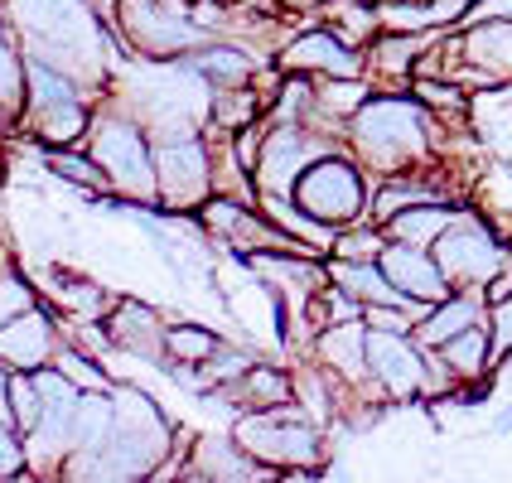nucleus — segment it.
I'll return each mask as SVG.
<instances>
[{
	"instance_id": "obj_28",
	"label": "nucleus",
	"mask_w": 512,
	"mask_h": 483,
	"mask_svg": "<svg viewBox=\"0 0 512 483\" xmlns=\"http://www.w3.org/2000/svg\"><path fill=\"white\" fill-rule=\"evenodd\" d=\"M44 165H49V174H58L63 184H73V189H83V194H92V199H107L112 194V184H107V174H102V165L92 160V150H78V145H54V150H44Z\"/></svg>"
},
{
	"instance_id": "obj_5",
	"label": "nucleus",
	"mask_w": 512,
	"mask_h": 483,
	"mask_svg": "<svg viewBox=\"0 0 512 483\" xmlns=\"http://www.w3.org/2000/svg\"><path fill=\"white\" fill-rule=\"evenodd\" d=\"M87 150L102 165L116 199L160 208V184H155V141L136 112H126L116 97H97V112L87 126Z\"/></svg>"
},
{
	"instance_id": "obj_32",
	"label": "nucleus",
	"mask_w": 512,
	"mask_h": 483,
	"mask_svg": "<svg viewBox=\"0 0 512 483\" xmlns=\"http://www.w3.org/2000/svg\"><path fill=\"white\" fill-rule=\"evenodd\" d=\"M25 73H29V58L15 39H0V107L20 116L25 112Z\"/></svg>"
},
{
	"instance_id": "obj_26",
	"label": "nucleus",
	"mask_w": 512,
	"mask_h": 483,
	"mask_svg": "<svg viewBox=\"0 0 512 483\" xmlns=\"http://www.w3.org/2000/svg\"><path fill=\"white\" fill-rule=\"evenodd\" d=\"M319 25H329L353 49H368L372 39L382 34L377 0H319Z\"/></svg>"
},
{
	"instance_id": "obj_1",
	"label": "nucleus",
	"mask_w": 512,
	"mask_h": 483,
	"mask_svg": "<svg viewBox=\"0 0 512 483\" xmlns=\"http://www.w3.org/2000/svg\"><path fill=\"white\" fill-rule=\"evenodd\" d=\"M15 44L29 58H44L92 92L112 87V73L126 63L116 25L92 0H5Z\"/></svg>"
},
{
	"instance_id": "obj_42",
	"label": "nucleus",
	"mask_w": 512,
	"mask_h": 483,
	"mask_svg": "<svg viewBox=\"0 0 512 483\" xmlns=\"http://www.w3.org/2000/svg\"><path fill=\"white\" fill-rule=\"evenodd\" d=\"M189 5H237V0H189Z\"/></svg>"
},
{
	"instance_id": "obj_43",
	"label": "nucleus",
	"mask_w": 512,
	"mask_h": 483,
	"mask_svg": "<svg viewBox=\"0 0 512 483\" xmlns=\"http://www.w3.org/2000/svg\"><path fill=\"white\" fill-rule=\"evenodd\" d=\"M0 261H10V256H5V252H0Z\"/></svg>"
},
{
	"instance_id": "obj_34",
	"label": "nucleus",
	"mask_w": 512,
	"mask_h": 483,
	"mask_svg": "<svg viewBox=\"0 0 512 483\" xmlns=\"http://www.w3.org/2000/svg\"><path fill=\"white\" fill-rule=\"evenodd\" d=\"M44 416V392L34 382V372H10V426L29 435Z\"/></svg>"
},
{
	"instance_id": "obj_25",
	"label": "nucleus",
	"mask_w": 512,
	"mask_h": 483,
	"mask_svg": "<svg viewBox=\"0 0 512 483\" xmlns=\"http://www.w3.org/2000/svg\"><path fill=\"white\" fill-rule=\"evenodd\" d=\"M271 107V97H261L252 83H237V87H213V102H208V131L218 136H232L242 126L261 121Z\"/></svg>"
},
{
	"instance_id": "obj_6",
	"label": "nucleus",
	"mask_w": 512,
	"mask_h": 483,
	"mask_svg": "<svg viewBox=\"0 0 512 483\" xmlns=\"http://www.w3.org/2000/svg\"><path fill=\"white\" fill-rule=\"evenodd\" d=\"M92 112H97V92H92V87L78 83V78H68L63 68L44 63V58H29L20 126L29 131V141L39 145V150L83 145L87 126H92Z\"/></svg>"
},
{
	"instance_id": "obj_15",
	"label": "nucleus",
	"mask_w": 512,
	"mask_h": 483,
	"mask_svg": "<svg viewBox=\"0 0 512 483\" xmlns=\"http://www.w3.org/2000/svg\"><path fill=\"white\" fill-rule=\"evenodd\" d=\"M377 261H382L387 281L397 285L411 305H421V310L440 305L445 295H455V285H450L445 266L435 261L430 247H416V242H392V237H387V247H382Z\"/></svg>"
},
{
	"instance_id": "obj_27",
	"label": "nucleus",
	"mask_w": 512,
	"mask_h": 483,
	"mask_svg": "<svg viewBox=\"0 0 512 483\" xmlns=\"http://www.w3.org/2000/svg\"><path fill=\"white\" fill-rule=\"evenodd\" d=\"M459 203H416V208H406L397 218H387L382 228L392 242H416V247H435V237L455 223Z\"/></svg>"
},
{
	"instance_id": "obj_21",
	"label": "nucleus",
	"mask_w": 512,
	"mask_h": 483,
	"mask_svg": "<svg viewBox=\"0 0 512 483\" xmlns=\"http://www.w3.org/2000/svg\"><path fill=\"white\" fill-rule=\"evenodd\" d=\"M324 261H329V281L339 285V290H348L363 310H368V305H401V310L426 314L421 305H411L397 285L387 281L382 261H343V256H324Z\"/></svg>"
},
{
	"instance_id": "obj_24",
	"label": "nucleus",
	"mask_w": 512,
	"mask_h": 483,
	"mask_svg": "<svg viewBox=\"0 0 512 483\" xmlns=\"http://www.w3.org/2000/svg\"><path fill=\"white\" fill-rule=\"evenodd\" d=\"M464 58L479 63L498 87L512 83V20H484V25H459Z\"/></svg>"
},
{
	"instance_id": "obj_29",
	"label": "nucleus",
	"mask_w": 512,
	"mask_h": 483,
	"mask_svg": "<svg viewBox=\"0 0 512 483\" xmlns=\"http://www.w3.org/2000/svg\"><path fill=\"white\" fill-rule=\"evenodd\" d=\"M49 305L68 319H107V310L116 305L112 290L83 281V276H54V290H49Z\"/></svg>"
},
{
	"instance_id": "obj_20",
	"label": "nucleus",
	"mask_w": 512,
	"mask_h": 483,
	"mask_svg": "<svg viewBox=\"0 0 512 483\" xmlns=\"http://www.w3.org/2000/svg\"><path fill=\"white\" fill-rule=\"evenodd\" d=\"M189 479H208V483H232V479H276L266 464H256L237 440H223V435H203L194 459H189Z\"/></svg>"
},
{
	"instance_id": "obj_36",
	"label": "nucleus",
	"mask_w": 512,
	"mask_h": 483,
	"mask_svg": "<svg viewBox=\"0 0 512 483\" xmlns=\"http://www.w3.org/2000/svg\"><path fill=\"white\" fill-rule=\"evenodd\" d=\"M256 363V353H247V348H232V343H223L208 363H203V372H208V382H213V392L218 387H228V382H237L242 372Z\"/></svg>"
},
{
	"instance_id": "obj_8",
	"label": "nucleus",
	"mask_w": 512,
	"mask_h": 483,
	"mask_svg": "<svg viewBox=\"0 0 512 483\" xmlns=\"http://www.w3.org/2000/svg\"><path fill=\"white\" fill-rule=\"evenodd\" d=\"M290 199L300 203L310 218H319L324 228H353L368 218V199H372V174L363 170V160L339 145L329 155H319L310 170L295 179V194Z\"/></svg>"
},
{
	"instance_id": "obj_3",
	"label": "nucleus",
	"mask_w": 512,
	"mask_h": 483,
	"mask_svg": "<svg viewBox=\"0 0 512 483\" xmlns=\"http://www.w3.org/2000/svg\"><path fill=\"white\" fill-rule=\"evenodd\" d=\"M174 440H179V430L160 411V401L145 397L131 382H116L112 426L102 435V445L87 455H68L63 474H73V479H150L165 469V455L179 450Z\"/></svg>"
},
{
	"instance_id": "obj_14",
	"label": "nucleus",
	"mask_w": 512,
	"mask_h": 483,
	"mask_svg": "<svg viewBox=\"0 0 512 483\" xmlns=\"http://www.w3.org/2000/svg\"><path fill=\"white\" fill-rule=\"evenodd\" d=\"M58 343H63V314H58L54 305H44V300L0 324V358L15 372L49 368Z\"/></svg>"
},
{
	"instance_id": "obj_11",
	"label": "nucleus",
	"mask_w": 512,
	"mask_h": 483,
	"mask_svg": "<svg viewBox=\"0 0 512 483\" xmlns=\"http://www.w3.org/2000/svg\"><path fill=\"white\" fill-rule=\"evenodd\" d=\"M339 145V136H324L300 121H266V141L256 155V194H295V179Z\"/></svg>"
},
{
	"instance_id": "obj_13",
	"label": "nucleus",
	"mask_w": 512,
	"mask_h": 483,
	"mask_svg": "<svg viewBox=\"0 0 512 483\" xmlns=\"http://www.w3.org/2000/svg\"><path fill=\"white\" fill-rule=\"evenodd\" d=\"M276 68L305 78H368V49H353L329 25H305L276 49Z\"/></svg>"
},
{
	"instance_id": "obj_22",
	"label": "nucleus",
	"mask_w": 512,
	"mask_h": 483,
	"mask_svg": "<svg viewBox=\"0 0 512 483\" xmlns=\"http://www.w3.org/2000/svg\"><path fill=\"white\" fill-rule=\"evenodd\" d=\"M488 314L484 305V290H455V295H445L440 305H430L421 319H416V343L421 348H440V343H450L455 334H464L469 324H479Z\"/></svg>"
},
{
	"instance_id": "obj_4",
	"label": "nucleus",
	"mask_w": 512,
	"mask_h": 483,
	"mask_svg": "<svg viewBox=\"0 0 512 483\" xmlns=\"http://www.w3.org/2000/svg\"><path fill=\"white\" fill-rule=\"evenodd\" d=\"M232 440L256 464H266L276 479H310V474H324V464H329L324 426L314 421L300 401L266 406V411H237Z\"/></svg>"
},
{
	"instance_id": "obj_9",
	"label": "nucleus",
	"mask_w": 512,
	"mask_h": 483,
	"mask_svg": "<svg viewBox=\"0 0 512 483\" xmlns=\"http://www.w3.org/2000/svg\"><path fill=\"white\" fill-rule=\"evenodd\" d=\"M155 184L165 213H199L208 194H218V150L208 131L160 136L155 141Z\"/></svg>"
},
{
	"instance_id": "obj_10",
	"label": "nucleus",
	"mask_w": 512,
	"mask_h": 483,
	"mask_svg": "<svg viewBox=\"0 0 512 483\" xmlns=\"http://www.w3.org/2000/svg\"><path fill=\"white\" fill-rule=\"evenodd\" d=\"M435 261L445 266V276L455 290H484L503 266L512 261V247L493 232V223H484L474 208H459L455 223L435 237Z\"/></svg>"
},
{
	"instance_id": "obj_30",
	"label": "nucleus",
	"mask_w": 512,
	"mask_h": 483,
	"mask_svg": "<svg viewBox=\"0 0 512 483\" xmlns=\"http://www.w3.org/2000/svg\"><path fill=\"white\" fill-rule=\"evenodd\" d=\"M223 348V334L208 324H165V363H208Z\"/></svg>"
},
{
	"instance_id": "obj_33",
	"label": "nucleus",
	"mask_w": 512,
	"mask_h": 483,
	"mask_svg": "<svg viewBox=\"0 0 512 483\" xmlns=\"http://www.w3.org/2000/svg\"><path fill=\"white\" fill-rule=\"evenodd\" d=\"M382 247H387V228L363 218V223H353V228H343L339 237H334V252L329 256H343V261H377Z\"/></svg>"
},
{
	"instance_id": "obj_39",
	"label": "nucleus",
	"mask_w": 512,
	"mask_h": 483,
	"mask_svg": "<svg viewBox=\"0 0 512 483\" xmlns=\"http://www.w3.org/2000/svg\"><path fill=\"white\" fill-rule=\"evenodd\" d=\"M10 363H5V358H0V421H10Z\"/></svg>"
},
{
	"instance_id": "obj_35",
	"label": "nucleus",
	"mask_w": 512,
	"mask_h": 483,
	"mask_svg": "<svg viewBox=\"0 0 512 483\" xmlns=\"http://www.w3.org/2000/svg\"><path fill=\"white\" fill-rule=\"evenodd\" d=\"M29 305H39V295H34L29 276H20L15 261H0V324L15 319L20 310H29Z\"/></svg>"
},
{
	"instance_id": "obj_37",
	"label": "nucleus",
	"mask_w": 512,
	"mask_h": 483,
	"mask_svg": "<svg viewBox=\"0 0 512 483\" xmlns=\"http://www.w3.org/2000/svg\"><path fill=\"white\" fill-rule=\"evenodd\" d=\"M488 343H493V363H503V358H512V295H503V300H488Z\"/></svg>"
},
{
	"instance_id": "obj_18",
	"label": "nucleus",
	"mask_w": 512,
	"mask_h": 483,
	"mask_svg": "<svg viewBox=\"0 0 512 483\" xmlns=\"http://www.w3.org/2000/svg\"><path fill=\"white\" fill-rule=\"evenodd\" d=\"M184 58H189L213 87L252 83L256 68H261V58H256L252 44H242V39H232V34H213V39H203L199 49Z\"/></svg>"
},
{
	"instance_id": "obj_23",
	"label": "nucleus",
	"mask_w": 512,
	"mask_h": 483,
	"mask_svg": "<svg viewBox=\"0 0 512 483\" xmlns=\"http://www.w3.org/2000/svg\"><path fill=\"white\" fill-rule=\"evenodd\" d=\"M218 397L232 401V411H266V406H285V401H295V372L271 368V363H261V358H256L237 382L218 387Z\"/></svg>"
},
{
	"instance_id": "obj_40",
	"label": "nucleus",
	"mask_w": 512,
	"mask_h": 483,
	"mask_svg": "<svg viewBox=\"0 0 512 483\" xmlns=\"http://www.w3.org/2000/svg\"><path fill=\"white\" fill-rule=\"evenodd\" d=\"M15 126H20V116L10 112V107H0V150H5V141L15 136Z\"/></svg>"
},
{
	"instance_id": "obj_41",
	"label": "nucleus",
	"mask_w": 512,
	"mask_h": 483,
	"mask_svg": "<svg viewBox=\"0 0 512 483\" xmlns=\"http://www.w3.org/2000/svg\"><path fill=\"white\" fill-rule=\"evenodd\" d=\"M493 430H498V435H512V411H503V416L493 421Z\"/></svg>"
},
{
	"instance_id": "obj_38",
	"label": "nucleus",
	"mask_w": 512,
	"mask_h": 483,
	"mask_svg": "<svg viewBox=\"0 0 512 483\" xmlns=\"http://www.w3.org/2000/svg\"><path fill=\"white\" fill-rule=\"evenodd\" d=\"M29 474V455H25V435L0 421V479H25Z\"/></svg>"
},
{
	"instance_id": "obj_17",
	"label": "nucleus",
	"mask_w": 512,
	"mask_h": 483,
	"mask_svg": "<svg viewBox=\"0 0 512 483\" xmlns=\"http://www.w3.org/2000/svg\"><path fill=\"white\" fill-rule=\"evenodd\" d=\"M469 5L474 0H377V20L401 34H450L464 25Z\"/></svg>"
},
{
	"instance_id": "obj_19",
	"label": "nucleus",
	"mask_w": 512,
	"mask_h": 483,
	"mask_svg": "<svg viewBox=\"0 0 512 483\" xmlns=\"http://www.w3.org/2000/svg\"><path fill=\"white\" fill-rule=\"evenodd\" d=\"M440 358L455 368L459 377V392L464 397H484L488 392V377H493V343H488V324H469L464 334H455L450 343H440Z\"/></svg>"
},
{
	"instance_id": "obj_12",
	"label": "nucleus",
	"mask_w": 512,
	"mask_h": 483,
	"mask_svg": "<svg viewBox=\"0 0 512 483\" xmlns=\"http://www.w3.org/2000/svg\"><path fill=\"white\" fill-rule=\"evenodd\" d=\"M368 368L387 406H411L426 392V348L416 343V334L368 324Z\"/></svg>"
},
{
	"instance_id": "obj_31",
	"label": "nucleus",
	"mask_w": 512,
	"mask_h": 483,
	"mask_svg": "<svg viewBox=\"0 0 512 483\" xmlns=\"http://www.w3.org/2000/svg\"><path fill=\"white\" fill-rule=\"evenodd\" d=\"M54 368L68 377V382H78L83 392H112L116 382H112V372L102 368V358L97 353H87V348H78V343L63 334V343H58V353H54Z\"/></svg>"
},
{
	"instance_id": "obj_7",
	"label": "nucleus",
	"mask_w": 512,
	"mask_h": 483,
	"mask_svg": "<svg viewBox=\"0 0 512 483\" xmlns=\"http://www.w3.org/2000/svg\"><path fill=\"white\" fill-rule=\"evenodd\" d=\"M112 25L126 44L131 58H184L194 54L203 39H213V29L194 15L189 0H116Z\"/></svg>"
},
{
	"instance_id": "obj_16",
	"label": "nucleus",
	"mask_w": 512,
	"mask_h": 483,
	"mask_svg": "<svg viewBox=\"0 0 512 483\" xmlns=\"http://www.w3.org/2000/svg\"><path fill=\"white\" fill-rule=\"evenodd\" d=\"M107 334H112L116 353L165 363V314L136 295H116V305L107 310Z\"/></svg>"
},
{
	"instance_id": "obj_2",
	"label": "nucleus",
	"mask_w": 512,
	"mask_h": 483,
	"mask_svg": "<svg viewBox=\"0 0 512 483\" xmlns=\"http://www.w3.org/2000/svg\"><path fill=\"white\" fill-rule=\"evenodd\" d=\"M343 145L368 174H397L445 155V116H435L411 87H372V97L348 116Z\"/></svg>"
}]
</instances>
